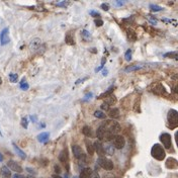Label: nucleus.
<instances>
[{
	"mask_svg": "<svg viewBox=\"0 0 178 178\" xmlns=\"http://www.w3.org/2000/svg\"><path fill=\"white\" fill-rule=\"evenodd\" d=\"M59 160H60V162H62L64 165H66L67 171H69V153L67 149L62 150V152L59 155Z\"/></svg>",
	"mask_w": 178,
	"mask_h": 178,
	"instance_id": "1a4fd4ad",
	"label": "nucleus"
},
{
	"mask_svg": "<svg viewBox=\"0 0 178 178\" xmlns=\"http://www.w3.org/2000/svg\"><path fill=\"white\" fill-rule=\"evenodd\" d=\"M94 116L97 118H100V120H104V118H106V114H103V112H100V110H96V112H94Z\"/></svg>",
	"mask_w": 178,
	"mask_h": 178,
	"instance_id": "c756f323",
	"label": "nucleus"
},
{
	"mask_svg": "<svg viewBox=\"0 0 178 178\" xmlns=\"http://www.w3.org/2000/svg\"><path fill=\"white\" fill-rule=\"evenodd\" d=\"M167 120L169 127L171 129H175L178 126V112L175 109H170L167 114Z\"/></svg>",
	"mask_w": 178,
	"mask_h": 178,
	"instance_id": "7ed1b4c3",
	"label": "nucleus"
},
{
	"mask_svg": "<svg viewBox=\"0 0 178 178\" xmlns=\"http://www.w3.org/2000/svg\"><path fill=\"white\" fill-rule=\"evenodd\" d=\"M10 42L9 39V28H5L2 30V32H0V44L2 46H5Z\"/></svg>",
	"mask_w": 178,
	"mask_h": 178,
	"instance_id": "0eeeda50",
	"label": "nucleus"
},
{
	"mask_svg": "<svg viewBox=\"0 0 178 178\" xmlns=\"http://www.w3.org/2000/svg\"><path fill=\"white\" fill-rule=\"evenodd\" d=\"M82 134L84 136H86V137H91L92 136V131H91V129L88 126H84L83 129H82Z\"/></svg>",
	"mask_w": 178,
	"mask_h": 178,
	"instance_id": "cd10ccee",
	"label": "nucleus"
},
{
	"mask_svg": "<svg viewBox=\"0 0 178 178\" xmlns=\"http://www.w3.org/2000/svg\"><path fill=\"white\" fill-rule=\"evenodd\" d=\"M68 4H69L68 2H65V1H63V2L57 3V6H66V5H68Z\"/></svg>",
	"mask_w": 178,
	"mask_h": 178,
	"instance_id": "c03bdc74",
	"label": "nucleus"
},
{
	"mask_svg": "<svg viewBox=\"0 0 178 178\" xmlns=\"http://www.w3.org/2000/svg\"><path fill=\"white\" fill-rule=\"evenodd\" d=\"M100 7L104 11H108V10H109V4H108V3H102V4L100 5Z\"/></svg>",
	"mask_w": 178,
	"mask_h": 178,
	"instance_id": "4c0bfd02",
	"label": "nucleus"
},
{
	"mask_svg": "<svg viewBox=\"0 0 178 178\" xmlns=\"http://www.w3.org/2000/svg\"><path fill=\"white\" fill-rule=\"evenodd\" d=\"M151 154L154 157L156 160H159V161H162L164 160L166 157V153L165 150L162 146H160L159 144H155L154 146L151 149Z\"/></svg>",
	"mask_w": 178,
	"mask_h": 178,
	"instance_id": "f257e3e1",
	"label": "nucleus"
},
{
	"mask_svg": "<svg viewBox=\"0 0 178 178\" xmlns=\"http://www.w3.org/2000/svg\"><path fill=\"white\" fill-rule=\"evenodd\" d=\"M9 79H10V82L15 83V82H17L18 76H17V74H15V73H10L9 74Z\"/></svg>",
	"mask_w": 178,
	"mask_h": 178,
	"instance_id": "72a5a7b5",
	"label": "nucleus"
},
{
	"mask_svg": "<svg viewBox=\"0 0 178 178\" xmlns=\"http://www.w3.org/2000/svg\"><path fill=\"white\" fill-rule=\"evenodd\" d=\"M26 171H28V172H30V173H32V174H34V175H36V174H37V171H36V170H34V169H32V168H30V167L26 168Z\"/></svg>",
	"mask_w": 178,
	"mask_h": 178,
	"instance_id": "a19ab883",
	"label": "nucleus"
},
{
	"mask_svg": "<svg viewBox=\"0 0 178 178\" xmlns=\"http://www.w3.org/2000/svg\"><path fill=\"white\" fill-rule=\"evenodd\" d=\"M54 169H55V172L57 173V175H58V174H60L61 171H62V170H61V168H60V166H59V165H55Z\"/></svg>",
	"mask_w": 178,
	"mask_h": 178,
	"instance_id": "ea45409f",
	"label": "nucleus"
},
{
	"mask_svg": "<svg viewBox=\"0 0 178 178\" xmlns=\"http://www.w3.org/2000/svg\"><path fill=\"white\" fill-rule=\"evenodd\" d=\"M152 91L155 93V94H157V95L166 94L165 88H164V86L162 85V84H160V83L156 84V85L154 86V89H152Z\"/></svg>",
	"mask_w": 178,
	"mask_h": 178,
	"instance_id": "f8f14e48",
	"label": "nucleus"
},
{
	"mask_svg": "<svg viewBox=\"0 0 178 178\" xmlns=\"http://www.w3.org/2000/svg\"><path fill=\"white\" fill-rule=\"evenodd\" d=\"M149 7H150L151 10L154 11V12H157V11H162V10H163V8H162L161 6H159V5H156V4H150V5H149Z\"/></svg>",
	"mask_w": 178,
	"mask_h": 178,
	"instance_id": "7c9ffc66",
	"label": "nucleus"
},
{
	"mask_svg": "<svg viewBox=\"0 0 178 178\" xmlns=\"http://www.w3.org/2000/svg\"><path fill=\"white\" fill-rule=\"evenodd\" d=\"M142 68H143L142 65H132V66H128L127 68H124V72L129 73V72H133V71H138Z\"/></svg>",
	"mask_w": 178,
	"mask_h": 178,
	"instance_id": "b1692460",
	"label": "nucleus"
},
{
	"mask_svg": "<svg viewBox=\"0 0 178 178\" xmlns=\"http://www.w3.org/2000/svg\"><path fill=\"white\" fill-rule=\"evenodd\" d=\"M107 73H108L107 69H104V70H103V73H102V75H103V76H106V75H107Z\"/></svg>",
	"mask_w": 178,
	"mask_h": 178,
	"instance_id": "de8ad7c7",
	"label": "nucleus"
},
{
	"mask_svg": "<svg viewBox=\"0 0 178 178\" xmlns=\"http://www.w3.org/2000/svg\"><path fill=\"white\" fill-rule=\"evenodd\" d=\"M85 144H86V150H87V153L89 154V156H93V154H94L93 144H91L90 141H88V140L85 141Z\"/></svg>",
	"mask_w": 178,
	"mask_h": 178,
	"instance_id": "4be33fe9",
	"label": "nucleus"
},
{
	"mask_svg": "<svg viewBox=\"0 0 178 178\" xmlns=\"http://www.w3.org/2000/svg\"><path fill=\"white\" fill-rule=\"evenodd\" d=\"M53 178H62V177L59 176V175H57V174H54V175H53Z\"/></svg>",
	"mask_w": 178,
	"mask_h": 178,
	"instance_id": "8fccbe9b",
	"label": "nucleus"
},
{
	"mask_svg": "<svg viewBox=\"0 0 178 178\" xmlns=\"http://www.w3.org/2000/svg\"><path fill=\"white\" fill-rule=\"evenodd\" d=\"M102 126L104 127V129L106 130V131L109 132L112 135H116V134L122 130L120 124L116 122H114V120H105Z\"/></svg>",
	"mask_w": 178,
	"mask_h": 178,
	"instance_id": "f03ea898",
	"label": "nucleus"
},
{
	"mask_svg": "<svg viewBox=\"0 0 178 178\" xmlns=\"http://www.w3.org/2000/svg\"><path fill=\"white\" fill-rule=\"evenodd\" d=\"M116 4H118V5H124V2H116Z\"/></svg>",
	"mask_w": 178,
	"mask_h": 178,
	"instance_id": "3c124183",
	"label": "nucleus"
},
{
	"mask_svg": "<svg viewBox=\"0 0 178 178\" xmlns=\"http://www.w3.org/2000/svg\"><path fill=\"white\" fill-rule=\"evenodd\" d=\"M86 78H84V79H79V80H77V81H76V84H79L80 82H83V80H85Z\"/></svg>",
	"mask_w": 178,
	"mask_h": 178,
	"instance_id": "09e8293b",
	"label": "nucleus"
},
{
	"mask_svg": "<svg viewBox=\"0 0 178 178\" xmlns=\"http://www.w3.org/2000/svg\"><path fill=\"white\" fill-rule=\"evenodd\" d=\"M20 88H21L22 90H28V88H30V85H28V83H26V82L24 78L21 80V82H20Z\"/></svg>",
	"mask_w": 178,
	"mask_h": 178,
	"instance_id": "2f4dec72",
	"label": "nucleus"
},
{
	"mask_svg": "<svg viewBox=\"0 0 178 178\" xmlns=\"http://www.w3.org/2000/svg\"><path fill=\"white\" fill-rule=\"evenodd\" d=\"M104 148V153L108 155H114V147L112 145H106V146H103Z\"/></svg>",
	"mask_w": 178,
	"mask_h": 178,
	"instance_id": "bb28decb",
	"label": "nucleus"
},
{
	"mask_svg": "<svg viewBox=\"0 0 178 178\" xmlns=\"http://www.w3.org/2000/svg\"><path fill=\"white\" fill-rule=\"evenodd\" d=\"M91 175H92V170L90 168H84L80 172L79 178H91Z\"/></svg>",
	"mask_w": 178,
	"mask_h": 178,
	"instance_id": "dca6fc26",
	"label": "nucleus"
},
{
	"mask_svg": "<svg viewBox=\"0 0 178 178\" xmlns=\"http://www.w3.org/2000/svg\"><path fill=\"white\" fill-rule=\"evenodd\" d=\"M177 165H178L177 160L175 158H172V157L168 158L167 161H166V167L169 168V169H176Z\"/></svg>",
	"mask_w": 178,
	"mask_h": 178,
	"instance_id": "ddd939ff",
	"label": "nucleus"
},
{
	"mask_svg": "<svg viewBox=\"0 0 178 178\" xmlns=\"http://www.w3.org/2000/svg\"><path fill=\"white\" fill-rule=\"evenodd\" d=\"M65 42H66V44L67 45H69V46L75 45V40H74V37L72 36L71 32H69L68 34H67L66 38H65Z\"/></svg>",
	"mask_w": 178,
	"mask_h": 178,
	"instance_id": "aec40b11",
	"label": "nucleus"
},
{
	"mask_svg": "<svg viewBox=\"0 0 178 178\" xmlns=\"http://www.w3.org/2000/svg\"><path fill=\"white\" fill-rule=\"evenodd\" d=\"M72 152L75 158L80 159V160H85V154L83 153V150L78 145H73L72 146Z\"/></svg>",
	"mask_w": 178,
	"mask_h": 178,
	"instance_id": "6e6552de",
	"label": "nucleus"
},
{
	"mask_svg": "<svg viewBox=\"0 0 178 178\" xmlns=\"http://www.w3.org/2000/svg\"><path fill=\"white\" fill-rule=\"evenodd\" d=\"M101 109L102 110H105V112H108V110H109V105L107 104V103H102V104H101Z\"/></svg>",
	"mask_w": 178,
	"mask_h": 178,
	"instance_id": "e433bc0d",
	"label": "nucleus"
},
{
	"mask_svg": "<svg viewBox=\"0 0 178 178\" xmlns=\"http://www.w3.org/2000/svg\"><path fill=\"white\" fill-rule=\"evenodd\" d=\"M124 59H126V61H128V62H130V61L132 60V50L129 49L127 52H126V54H124Z\"/></svg>",
	"mask_w": 178,
	"mask_h": 178,
	"instance_id": "473e14b6",
	"label": "nucleus"
},
{
	"mask_svg": "<svg viewBox=\"0 0 178 178\" xmlns=\"http://www.w3.org/2000/svg\"><path fill=\"white\" fill-rule=\"evenodd\" d=\"M160 142L164 146V148L170 150L172 148V141H171V136L168 133H163L160 135Z\"/></svg>",
	"mask_w": 178,
	"mask_h": 178,
	"instance_id": "39448f33",
	"label": "nucleus"
},
{
	"mask_svg": "<svg viewBox=\"0 0 178 178\" xmlns=\"http://www.w3.org/2000/svg\"><path fill=\"white\" fill-rule=\"evenodd\" d=\"M127 34H128V39H129L130 41L136 42V40H137V34H136V32H134L133 30H128Z\"/></svg>",
	"mask_w": 178,
	"mask_h": 178,
	"instance_id": "a878e982",
	"label": "nucleus"
},
{
	"mask_svg": "<svg viewBox=\"0 0 178 178\" xmlns=\"http://www.w3.org/2000/svg\"><path fill=\"white\" fill-rule=\"evenodd\" d=\"M42 42H41V39H34L32 42H30V47L32 50H37L40 48V46H41Z\"/></svg>",
	"mask_w": 178,
	"mask_h": 178,
	"instance_id": "6ab92c4d",
	"label": "nucleus"
},
{
	"mask_svg": "<svg viewBox=\"0 0 178 178\" xmlns=\"http://www.w3.org/2000/svg\"><path fill=\"white\" fill-rule=\"evenodd\" d=\"M112 143H114L112 146H114V148L120 150V149L124 148V145H126V140H124V138L122 137V136L114 135V138H112Z\"/></svg>",
	"mask_w": 178,
	"mask_h": 178,
	"instance_id": "423d86ee",
	"label": "nucleus"
},
{
	"mask_svg": "<svg viewBox=\"0 0 178 178\" xmlns=\"http://www.w3.org/2000/svg\"><path fill=\"white\" fill-rule=\"evenodd\" d=\"M93 148H94V152H96L100 157H102L103 155L105 154V153H104V148H103V145L101 144L99 141H95L94 143H93Z\"/></svg>",
	"mask_w": 178,
	"mask_h": 178,
	"instance_id": "9b49d317",
	"label": "nucleus"
},
{
	"mask_svg": "<svg viewBox=\"0 0 178 178\" xmlns=\"http://www.w3.org/2000/svg\"><path fill=\"white\" fill-rule=\"evenodd\" d=\"M7 167H8V169L12 170V171L17 172V173H20V172H22V167H21V166H20L18 163H16L15 161H13V160H9V161L7 162Z\"/></svg>",
	"mask_w": 178,
	"mask_h": 178,
	"instance_id": "9d476101",
	"label": "nucleus"
},
{
	"mask_svg": "<svg viewBox=\"0 0 178 178\" xmlns=\"http://www.w3.org/2000/svg\"><path fill=\"white\" fill-rule=\"evenodd\" d=\"M105 134H106V130L104 129V127H103L102 124H101L100 127L97 129L96 131V135H97V138H98V141H103L104 140V136Z\"/></svg>",
	"mask_w": 178,
	"mask_h": 178,
	"instance_id": "4468645a",
	"label": "nucleus"
},
{
	"mask_svg": "<svg viewBox=\"0 0 178 178\" xmlns=\"http://www.w3.org/2000/svg\"><path fill=\"white\" fill-rule=\"evenodd\" d=\"M2 160H3V157H2V155H1V154H0V162H1V161H2Z\"/></svg>",
	"mask_w": 178,
	"mask_h": 178,
	"instance_id": "603ef678",
	"label": "nucleus"
},
{
	"mask_svg": "<svg viewBox=\"0 0 178 178\" xmlns=\"http://www.w3.org/2000/svg\"><path fill=\"white\" fill-rule=\"evenodd\" d=\"M94 24H95V26H103V20H101V19H95Z\"/></svg>",
	"mask_w": 178,
	"mask_h": 178,
	"instance_id": "58836bf2",
	"label": "nucleus"
},
{
	"mask_svg": "<svg viewBox=\"0 0 178 178\" xmlns=\"http://www.w3.org/2000/svg\"><path fill=\"white\" fill-rule=\"evenodd\" d=\"M30 120H32L34 122H38V120H37V116H30Z\"/></svg>",
	"mask_w": 178,
	"mask_h": 178,
	"instance_id": "49530a36",
	"label": "nucleus"
},
{
	"mask_svg": "<svg viewBox=\"0 0 178 178\" xmlns=\"http://www.w3.org/2000/svg\"><path fill=\"white\" fill-rule=\"evenodd\" d=\"M97 164H98L101 168L107 170V171H110V170L114 169V162H112L110 159L105 158V157H99V158L97 159Z\"/></svg>",
	"mask_w": 178,
	"mask_h": 178,
	"instance_id": "20e7f679",
	"label": "nucleus"
},
{
	"mask_svg": "<svg viewBox=\"0 0 178 178\" xmlns=\"http://www.w3.org/2000/svg\"><path fill=\"white\" fill-rule=\"evenodd\" d=\"M114 86H110L109 88H108L107 90L106 91H104L103 93H101L100 95H99L97 98L98 99H102V98H106L107 96H109L110 94H112V92H114Z\"/></svg>",
	"mask_w": 178,
	"mask_h": 178,
	"instance_id": "a211bd4d",
	"label": "nucleus"
},
{
	"mask_svg": "<svg viewBox=\"0 0 178 178\" xmlns=\"http://www.w3.org/2000/svg\"><path fill=\"white\" fill-rule=\"evenodd\" d=\"M162 20H163L164 22H169V24L170 22H174V24H176V20H174V19H167V18H163Z\"/></svg>",
	"mask_w": 178,
	"mask_h": 178,
	"instance_id": "79ce46f5",
	"label": "nucleus"
},
{
	"mask_svg": "<svg viewBox=\"0 0 178 178\" xmlns=\"http://www.w3.org/2000/svg\"><path fill=\"white\" fill-rule=\"evenodd\" d=\"M50 139V134L47 133V132H44V133H41L39 136H38V141L40 143H43V144H46Z\"/></svg>",
	"mask_w": 178,
	"mask_h": 178,
	"instance_id": "2eb2a0df",
	"label": "nucleus"
},
{
	"mask_svg": "<svg viewBox=\"0 0 178 178\" xmlns=\"http://www.w3.org/2000/svg\"><path fill=\"white\" fill-rule=\"evenodd\" d=\"M108 116H109L110 118H114V120L118 118H120V109L116 107L109 108V110H108Z\"/></svg>",
	"mask_w": 178,
	"mask_h": 178,
	"instance_id": "f3484780",
	"label": "nucleus"
},
{
	"mask_svg": "<svg viewBox=\"0 0 178 178\" xmlns=\"http://www.w3.org/2000/svg\"><path fill=\"white\" fill-rule=\"evenodd\" d=\"M2 83V79H1V78H0V84Z\"/></svg>",
	"mask_w": 178,
	"mask_h": 178,
	"instance_id": "5fc2aeb1",
	"label": "nucleus"
},
{
	"mask_svg": "<svg viewBox=\"0 0 178 178\" xmlns=\"http://www.w3.org/2000/svg\"><path fill=\"white\" fill-rule=\"evenodd\" d=\"M116 97L114 96V95H112V94H110L109 96H107L106 97V99H105V103H107L108 105H114V104H116Z\"/></svg>",
	"mask_w": 178,
	"mask_h": 178,
	"instance_id": "393cba45",
	"label": "nucleus"
},
{
	"mask_svg": "<svg viewBox=\"0 0 178 178\" xmlns=\"http://www.w3.org/2000/svg\"><path fill=\"white\" fill-rule=\"evenodd\" d=\"M82 34H83L84 37H86V38H89V37H90V34H89V32H88L87 30H84L83 32H82Z\"/></svg>",
	"mask_w": 178,
	"mask_h": 178,
	"instance_id": "37998d69",
	"label": "nucleus"
},
{
	"mask_svg": "<svg viewBox=\"0 0 178 178\" xmlns=\"http://www.w3.org/2000/svg\"><path fill=\"white\" fill-rule=\"evenodd\" d=\"M13 148H14V150H15V152H16V154L18 155V156L20 157L21 159H26V153L24 152V151L21 150V149L19 148V147L17 146L15 143H13Z\"/></svg>",
	"mask_w": 178,
	"mask_h": 178,
	"instance_id": "412c9836",
	"label": "nucleus"
},
{
	"mask_svg": "<svg viewBox=\"0 0 178 178\" xmlns=\"http://www.w3.org/2000/svg\"><path fill=\"white\" fill-rule=\"evenodd\" d=\"M74 178H77V177H74Z\"/></svg>",
	"mask_w": 178,
	"mask_h": 178,
	"instance_id": "6e6d98bb",
	"label": "nucleus"
},
{
	"mask_svg": "<svg viewBox=\"0 0 178 178\" xmlns=\"http://www.w3.org/2000/svg\"><path fill=\"white\" fill-rule=\"evenodd\" d=\"M1 175H2V178H11V172L7 166H3L1 168Z\"/></svg>",
	"mask_w": 178,
	"mask_h": 178,
	"instance_id": "5701e85b",
	"label": "nucleus"
},
{
	"mask_svg": "<svg viewBox=\"0 0 178 178\" xmlns=\"http://www.w3.org/2000/svg\"><path fill=\"white\" fill-rule=\"evenodd\" d=\"M164 57H165V58H173V59H176V60H177L178 53H177V51L169 52V53H166V54H164Z\"/></svg>",
	"mask_w": 178,
	"mask_h": 178,
	"instance_id": "c85d7f7f",
	"label": "nucleus"
},
{
	"mask_svg": "<svg viewBox=\"0 0 178 178\" xmlns=\"http://www.w3.org/2000/svg\"><path fill=\"white\" fill-rule=\"evenodd\" d=\"M12 178H26V177H24V175H20V174H15V175H13Z\"/></svg>",
	"mask_w": 178,
	"mask_h": 178,
	"instance_id": "a18cd8bd",
	"label": "nucleus"
},
{
	"mask_svg": "<svg viewBox=\"0 0 178 178\" xmlns=\"http://www.w3.org/2000/svg\"><path fill=\"white\" fill-rule=\"evenodd\" d=\"M26 178H36L34 176H32V175H30V176H28V177H26Z\"/></svg>",
	"mask_w": 178,
	"mask_h": 178,
	"instance_id": "864d4df0",
	"label": "nucleus"
},
{
	"mask_svg": "<svg viewBox=\"0 0 178 178\" xmlns=\"http://www.w3.org/2000/svg\"><path fill=\"white\" fill-rule=\"evenodd\" d=\"M21 126L24 128V129H28V118H26V116L21 120Z\"/></svg>",
	"mask_w": 178,
	"mask_h": 178,
	"instance_id": "f704fd0d",
	"label": "nucleus"
},
{
	"mask_svg": "<svg viewBox=\"0 0 178 178\" xmlns=\"http://www.w3.org/2000/svg\"><path fill=\"white\" fill-rule=\"evenodd\" d=\"M89 14H90L91 16H93V17H97V18L100 16V13L97 12V11H94V10H90V11H89Z\"/></svg>",
	"mask_w": 178,
	"mask_h": 178,
	"instance_id": "c9c22d12",
	"label": "nucleus"
}]
</instances>
